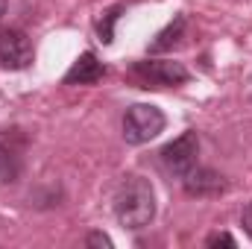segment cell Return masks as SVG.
Returning a JSON list of instances; mask_svg holds the SVG:
<instances>
[{"label": "cell", "mask_w": 252, "mask_h": 249, "mask_svg": "<svg viewBox=\"0 0 252 249\" xmlns=\"http://www.w3.org/2000/svg\"><path fill=\"white\" fill-rule=\"evenodd\" d=\"M115 217L118 223L138 232L144 226L153 223L156 217V193H153V185L141 176H126L118 193H115Z\"/></svg>", "instance_id": "1"}, {"label": "cell", "mask_w": 252, "mask_h": 249, "mask_svg": "<svg viewBox=\"0 0 252 249\" xmlns=\"http://www.w3.org/2000/svg\"><path fill=\"white\" fill-rule=\"evenodd\" d=\"M164 129V115L161 109L150 103H135L124 115V138L126 144H147Z\"/></svg>", "instance_id": "2"}, {"label": "cell", "mask_w": 252, "mask_h": 249, "mask_svg": "<svg viewBox=\"0 0 252 249\" xmlns=\"http://www.w3.org/2000/svg\"><path fill=\"white\" fill-rule=\"evenodd\" d=\"M196 153H199V138H196L193 129H188V132H182L176 141H170L161 150V161H164V167L173 176L182 179L185 173H190L196 167Z\"/></svg>", "instance_id": "3"}, {"label": "cell", "mask_w": 252, "mask_h": 249, "mask_svg": "<svg viewBox=\"0 0 252 249\" xmlns=\"http://www.w3.org/2000/svg\"><path fill=\"white\" fill-rule=\"evenodd\" d=\"M32 41L21 30H3L0 32V64L6 70H24L32 64Z\"/></svg>", "instance_id": "4"}, {"label": "cell", "mask_w": 252, "mask_h": 249, "mask_svg": "<svg viewBox=\"0 0 252 249\" xmlns=\"http://www.w3.org/2000/svg\"><path fill=\"white\" fill-rule=\"evenodd\" d=\"M132 73L138 79H144L147 85H182V82H188V67L182 62L147 59V62H135Z\"/></svg>", "instance_id": "5"}, {"label": "cell", "mask_w": 252, "mask_h": 249, "mask_svg": "<svg viewBox=\"0 0 252 249\" xmlns=\"http://www.w3.org/2000/svg\"><path fill=\"white\" fill-rule=\"evenodd\" d=\"M182 182H185V190L190 196H217V193L226 190L223 176L214 173L211 167H193L190 173L182 176Z\"/></svg>", "instance_id": "6"}, {"label": "cell", "mask_w": 252, "mask_h": 249, "mask_svg": "<svg viewBox=\"0 0 252 249\" xmlns=\"http://www.w3.org/2000/svg\"><path fill=\"white\" fill-rule=\"evenodd\" d=\"M103 76V64L97 62L94 53H82L76 62L70 64V70L64 73V85H88L97 82Z\"/></svg>", "instance_id": "7"}, {"label": "cell", "mask_w": 252, "mask_h": 249, "mask_svg": "<svg viewBox=\"0 0 252 249\" xmlns=\"http://www.w3.org/2000/svg\"><path fill=\"white\" fill-rule=\"evenodd\" d=\"M185 15H176L158 35H156V41L150 44V53H164V50H170L173 44H179V38L185 35Z\"/></svg>", "instance_id": "8"}, {"label": "cell", "mask_w": 252, "mask_h": 249, "mask_svg": "<svg viewBox=\"0 0 252 249\" xmlns=\"http://www.w3.org/2000/svg\"><path fill=\"white\" fill-rule=\"evenodd\" d=\"M18 176H21V156L9 144H0V182H15Z\"/></svg>", "instance_id": "9"}, {"label": "cell", "mask_w": 252, "mask_h": 249, "mask_svg": "<svg viewBox=\"0 0 252 249\" xmlns=\"http://www.w3.org/2000/svg\"><path fill=\"white\" fill-rule=\"evenodd\" d=\"M121 6H112L103 18H100V24H97V32H100V38L106 41V44H112V38H115V21L121 18Z\"/></svg>", "instance_id": "10"}, {"label": "cell", "mask_w": 252, "mask_h": 249, "mask_svg": "<svg viewBox=\"0 0 252 249\" xmlns=\"http://www.w3.org/2000/svg\"><path fill=\"white\" fill-rule=\"evenodd\" d=\"M85 244H88V247H100V249H112V238L103 235V232H91V235L85 238Z\"/></svg>", "instance_id": "11"}, {"label": "cell", "mask_w": 252, "mask_h": 249, "mask_svg": "<svg viewBox=\"0 0 252 249\" xmlns=\"http://www.w3.org/2000/svg\"><path fill=\"white\" fill-rule=\"evenodd\" d=\"M205 244H208V247H235V238L223 232V235H211Z\"/></svg>", "instance_id": "12"}, {"label": "cell", "mask_w": 252, "mask_h": 249, "mask_svg": "<svg viewBox=\"0 0 252 249\" xmlns=\"http://www.w3.org/2000/svg\"><path fill=\"white\" fill-rule=\"evenodd\" d=\"M241 223H244V232L250 235V241H252V202L244 205V211H241Z\"/></svg>", "instance_id": "13"}, {"label": "cell", "mask_w": 252, "mask_h": 249, "mask_svg": "<svg viewBox=\"0 0 252 249\" xmlns=\"http://www.w3.org/2000/svg\"><path fill=\"white\" fill-rule=\"evenodd\" d=\"M6 6H9V0H0V18L6 15Z\"/></svg>", "instance_id": "14"}]
</instances>
